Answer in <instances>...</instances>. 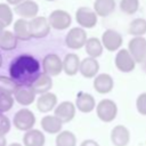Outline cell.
<instances>
[{"label": "cell", "instance_id": "6da1fadb", "mask_svg": "<svg viewBox=\"0 0 146 146\" xmlns=\"http://www.w3.org/2000/svg\"><path fill=\"white\" fill-rule=\"evenodd\" d=\"M40 74L39 62L27 54L19 55L10 65V78L18 87H31Z\"/></svg>", "mask_w": 146, "mask_h": 146}, {"label": "cell", "instance_id": "7a4b0ae2", "mask_svg": "<svg viewBox=\"0 0 146 146\" xmlns=\"http://www.w3.org/2000/svg\"><path fill=\"white\" fill-rule=\"evenodd\" d=\"M97 116L103 122H111L116 117L117 114V106L111 99H103L98 103L96 107Z\"/></svg>", "mask_w": 146, "mask_h": 146}, {"label": "cell", "instance_id": "3957f363", "mask_svg": "<svg viewBox=\"0 0 146 146\" xmlns=\"http://www.w3.org/2000/svg\"><path fill=\"white\" fill-rule=\"evenodd\" d=\"M35 123V116L32 111L27 108L19 110L14 115V125L22 131H29Z\"/></svg>", "mask_w": 146, "mask_h": 146}, {"label": "cell", "instance_id": "277c9868", "mask_svg": "<svg viewBox=\"0 0 146 146\" xmlns=\"http://www.w3.org/2000/svg\"><path fill=\"white\" fill-rule=\"evenodd\" d=\"M128 50L136 63H143L146 58V39L135 36L129 41Z\"/></svg>", "mask_w": 146, "mask_h": 146}, {"label": "cell", "instance_id": "5b68a950", "mask_svg": "<svg viewBox=\"0 0 146 146\" xmlns=\"http://www.w3.org/2000/svg\"><path fill=\"white\" fill-rule=\"evenodd\" d=\"M87 33L82 27H73L65 38V43L71 49H80L87 42Z\"/></svg>", "mask_w": 146, "mask_h": 146}, {"label": "cell", "instance_id": "8992f818", "mask_svg": "<svg viewBox=\"0 0 146 146\" xmlns=\"http://www.w3.org/2000/svg\"><path fill=\"white\" fill-rule=\"evenodd\" d=\"M43 73L49 76L58 75L63 70V62L57 54H48L42 60Z\"/></svg>", "mask_w": 146, "mask_h": 146}, {"label": "cell", "instance_id": "52a82bcc", "mask_svg": "<svg viewBox=\"0 0 146 146\" xmlns=\"http://www.w3.org/2000/svg\"><path fill=\"white\" fill-rule=\"evenodd\" d=\"M75 19L80 26L91 29L97 24V14L88 7H80L75 13Z\"/></svg>", "mask_w": 146, "mask_h": 146}, {"label": "cell", "instance_id": "ba28073f", "mask_svg": "<svg viewBox=\"0 0 146 146\" xmlns=\"http://www.w3.org/2000/svg\"><path fill=\"white\" fill-rule=\"evenodd\" d=\"M48 22H49L50 26L56 30H65L71 25L72 19H71L70 14L66 13L65 10L56 9L50 13Z\"/></svg>", "mask_w": 146, "mask_h": 146}, {"label": "cell", "instance_id": "9c48e42d", "mask_svg": "<svg viewBox=\"0 0 146 146\" xmlns=\"http://www.w3.org/2000/svg\"><path fill=\"white\" fill-rule=\"evenodd\" d=\"M50 30V24L46 17H34L30 21V32L32 38H44Z\"/></svg>", "mask_w": 146, "mask_h": 146}, {"label": "cell", "instance_id": "30bf717a", "mask_svg": "<svg viewBox=\"0 0 146 146\" xmlns=\"http://www.w3.org/2000/svg\"><path fill=\"white\" fill-rule=\"evenodd\" d=\"M115 65H116L117 70H120L121 72L128 73L135 68L136 62L132 58V56L130 55L129 50L121 49V50H119V52L115 56Z\"/></svg>", "mask_w": 146, "mask_h": 146}, {"label": "cell", "instance_id": "8fae6325", "mask_svg": "<svg viewBox=\"0 0 146 146\" xmlns=\"http://www.w3.org/2000/svg\"><path fill=\"white\" fill-rule=\"evenodd\" d=\"M102 43L107 50L114 51V50H117L121 47L122 36H121V34L119 32L108 29L102 35Z\"/></svg>", "mask_w": 146, "mask_h": 146}, {"label": "cell", "instance_id": "7c38bea8", "mask_svg": "<svg viewBox=\"0 0 146 146\" xmlns=\"http://www.w3.org/2000/svg\"><path fill=\"white\" fill-rule=\"evenodd\" d=\"M75 115V105L71 102H62L55 108V116H57L63 123L70 122Z\"/></svg>", "mask_w": 146, "mask_h": 146}, {"label": "cell", "instance_id": "4fadbf2b", "mask_svg": "<svg viewBox=\"0 0 146 146\" xmlns=\"http://www.w3.org/2000/svg\"><path fill=\"white\" fill-rule=\"evenodd\" d=\"M39 11V6L32 0H25L15 7V13L23 18H34Z\"/></svg>", "mask_w": 146, "mask_h": 146}, {"label": "cell", "instance_id": "5bb4252c", "mask_svg": "<svg viewBox=\"0 0 146 146\" xmlns=\"http://www.w3.org/2000/svg\"><path fill=\"white\" fill-rule=\"evenodd\" d=\"M111 140L115 146H127L130 140V132L124 125H116L112 129Z\"/></svg>", "mask_w": 146, "mask_h": 146}, {"label": "cell", "instance_id": "9a60e30c", "mask_svg": "<svg viewBox=\"0 0 146 146\" xmlns=\"http://www.w3.org/2000/svg\"><path fill=\"white\" fill-rule=\"evenodd\" d=\"M114 87V81L110 74H98L94 80V88L99 94H108Z\"/></svg>", "mask_w": 146, "mask_h": 146}, {"label": "cell", "instance_id": "2e32d148", "mask_svg": "<svg viewBox=\"0 0 146 146\" xmlns=\"http://www.w3.org/2000/svg\"><path fill=\"white\" fill-rule=\"evenodd\" d=\"M75 106H76L78 110H79L80 112H82V113H90V112L95 108V106H96L95 98H94L90 94L80 91V92L76 95Z\"/></svg>", "mask_w": 146, "mask_h": 146}, {"label": "cell", "instance_id": "e0dca14e", "mask_svg": "<svg viewBox=\"0 0 146 146\" xmlns=\"http://www.w3.org/2000/svg\"><path fill=\"white\" fill-rule=\"evenodd\" d=\"M98 70H99V64L96 60V58L88 57V58H84L80 63V70L79 71L87 79L96 76V74L98 73Z\"/></svg>", "mask_w": 146, "mask_h": 146}, {"label": "cell", "instance_id": "ac0fdd59", "mask_svg": "<svg viewBox=\"0 0 146 146\" xmlns=\"http://www.w3.org/2000/svg\"><path fill=\"white\" fill-rule=\"evenodd\" d=\"M52 87V80H51V76L44 74V73H41L36 80L31 84V89L35 92V94H46L48 92Z\"/></svg>", "mask_w": 146, "mask_h": 146}, {"label": "cell", "instance_id": "d6986e66", "mask_svg": "<svg viewBox=\"0 0 146 146\" xmlns=\"http://www.w3.org/2000/svg\"><path fill=\"white\" fill-rule=\"evenodd\" d=\"M57 104V97L55 94L52 92H46L43 95H41L38 98L36 102V107L40 112L42 113H47L49 111H51Z\"/></svg>", "mask_w": 146, "mask_h": 146}, {"label": "cell", "instance_id": "ffe728a7", "mask_svg": "<svg viewBox=\"0 0 146 146\" xmlns=\"http://www.w3.org/2000/svg\"><path fill=\"white\" fill-rule=\"evenodd\" d=\"M63 122L55 115H46L41 119V127L48 133H59Z\"/></svg>", "mask_w": 146, "mask_h": 146}, {"label": "cell", "instance_id": "44dd1931", "mask_svg": "<svg viewBox=\"0 0 146 146\" xmlns=\"http://www.w3.org/2000/svg\"><path fill=\"white\" fill-rule=\"evenodd\" d=\"M44 140V135L38 129H31L26 131L23 137L24 146H43Z\"/></svg>", "mask_w": 146, "mask_h": 146}, {"label": "cell", "instance_id": "7402d4cb", "mask_svg": "<svg viewBox=\"0 0 146 146\" xmlns=\"http://www.w3.org/2000/svg\"><path fill=\"white\" fill-rule=\"evenodd\" d=\"M14 34L19 40H23V41L30 40L32 38L30 32V22L24 18L17 19L14 23Z\"/></svg>", "mask_w": 146, "mask_h": 146}, {"label": "cell", "instance_id": "603a6c76", "mask_svg": "<svg viewBox=\"0 0 146 146\" xmlns=\"http://www.w3.org/2000/svg\"><path fill=\"white\" fill-rule=\"evenodd\" d=\"M14 95L17 103L24 106L31 105L35 99V92L31 89V87H18Z\"/></svg>", "mask_w": 146, "mask_h": 146}, {"label": "cell", "instance_id": "cb8c5ba5", "mask_svg": "<svg viewBox=\"0 0 146 146\" xmlns=\"http://www.w3.org/2000/svg\"><path fill=\"white\" fill-rule=\"evenodd\" d=\"M63 70L67 75H75L80 70V59L75 54H67L63 60Z\"/></svg>", "mask_w": 146, "mask_h": 146}, {"label": "cell", "instance_id": "d4e9b609", "mask_svg": "<svg viewBox=\"0 0 146 146\" xmlns=\"http://www.w3.org/2000/svg\"><path fill=\"white\" fill-rule=\"evenodd\" d=\"M115 9L114 0H96L94 2V11L102 17H106Z\"/></svg>", "mask_w": 146, "mask_h": 146}, {"label": "cell", "instance_id": "484cf974", "mask_svg": "<svg viewBox=\"0 0 146 146\" xmlns=\"http://www.w3.org/2000/svg\"><path fill=\"white\" fill-rule=\"evenodd\" d=\"M87 54L91 58L99 57L103 52V43L97 39V38H89L84 44Z\"/></svg>", "mask_w": 146, "mask_h": 146}, {"label": "cell", "instance_id": "4316f807", "mask_svg": "<svg viewBox=\"0 0 146 146\" xmlns=\"http://www.w3.org/2000/svg\"><path fill=\"white\" fill-rule=\"evenodd\" d=\"M17 46V38L10 31H3L0 34V48L2 50H13Z\"/></svg>", "mask_w": 146, "mask_h": 146}, {"label": "cell", "instance_id": "83f0119b", "mask_svg": "<svg viewBox=\"0 0 146 146\" xmlns=\"http://www.w3.org/2000/svg\"><path fill=\"white\" fill-rule=\"evenodd\" d=\"M76 138L75 135L68 130L62 131L56 137V146H75Z\"/></svg>", "mask_w": 146, "mask_h": 146}, {"label": "cell", "instance_id": "f1b7e54d", "mask_svg": "<svg viewBox=\"0 0 146 146\" xmlns=\"http://www.w3.org/2000/svg\"><path fill=\"white\" fill-rule=\"evenodd\" d=\"M17 88H18V86L11 78L0 75V94L13 95L16 92Z\"/></svg>", "mask_w": 146, "mask_h": 146}, {"label": "cell", "instance_id": "f546056e", "mask_svg": "<svg viewBox=\"0 0 146 146\" xmlns=\"http://www.w3.org/2000/svg\"><path fill=\"white\" fill-rule=\"evenodd\" d=\"M129 33L135 36H141L146 33V19L136 18L129 24Z\"/></svg>", "mask_w": 146, "mask_h": 146}, {"label": "cell", "instance_id": "4dcf8cb0", "mask_svg": "<svg viewBox=\"0 0 146 146\" xmlns=\"http://www.w3.org/2000/svg\"><path fill=\"white\" fill-rule=\"evenodd\" d=\"M13 22V11L6 3H0V25L8 26Z\"/></svg>", "mask_w": 146, "mask_h": 146}, {"label": "cell", "instance_id": "1f68e13d", "mask_svg": "<svg viewBox=\"0 0 146 146\" xmlns=\"http://www.w3.org/2000/svg\"><path fill=\"white\" fill-rule=\"evenodd\" d=\"M139 7V0H121L120 2V9L128 14V15H132L138 10Z\"/></svg>", "mask_w": 146, "mask_h": 146}, {"label": "cell", "instance_id": "d6a6232c", "mask_svg": "<svg viewBox=\"0 0 146 146\" xmlns=\"http://www.w3.org/2000/svg\"><path fill=\"white\" fill-rule=\"evenodd\" d=\"M14 105V98L11 95L0 94V113L8 112Z\"/></svg>", "mask_w": 146, "mask_h": 146}, {"label": "cell", "instance_id": "836d02e7", "mask_svg": "<svg viewBox=\"0 0 146 146\" xmlns=\"http://www.w3.org/2000/svg\"><path fill=\"white\" fill-rule=\"evenodd\" d=\"M136 107L141 115H146V92H143L137 97Z\"/></svg>", "mask_w": 146, "mask_h": 146}, {"label": "cell", "instance_id": "e575fe53", "mask_svg": "<svg viewBox=\"0 0 146 146\" xmlns=\"http://www.w3.org/2000/svg\"><path fill=\"white\" fill-rule=\"evenodd\" d=\"M10 130V121L9 119L3 115V114H0V135L5 136L6 133H8Z\"/></svg>", "mask_w": 146, "mask_h": 146}, {"label": "cell", "instance_id": "d590c367", "mask_svg": "<svg viewBox=\"0 0 146 146\" xmlns=\"http://www.w3.org/2000/svg\"><path fill=\"white\" fill-rule=\"evenodd\" d=\"M80 146H99V145H98V143H96L92 139H87V140H83Z\"/></svg>", "mask_w": 146, "mask_h": 146}, {"label": "cell", "instance_id": "8d00e7d4", "mask_svg": "<svg viewBox=\"0 0 146 146\" xmlns=\"http://www.w3.org/2000/svg\"><path fill=\"white\" fill-rule=\"evenodd\" d=\"M23 1H25V0H7V2L8 3H10V5H19V3H22Z\"/></svg>", "mask_w": 146, "mask_h": 146}, {"label": "cell", "instance_id": "74e56055", "mask_svg": "<svg viewBox=\"0 0 146 146\" xmlns=\"http://www.w3.org/2000/svg\"><path fill=\"white\" fill-rule=\"evenodd\" d=\"M7 145V140L5 138V136L0 135V146H6Z\"/></svg>", "mask_w": 146, "mask_h": 146}, {"label": "cell", "instance_id": "f35d334b", "mask_svg": "<svg viewBox=\"0 0 146 146\" xmlns=\"http://www.w3.org/2000/svg\"><path fill=\"white\" fill-rule=\"evenodd\" d=\"M141 67H143V70H144V72L146 73V58H145V60L141 63Z\"/></svg>", "mask_w": 146, "mask_h": 146}, {"label": "cell", "instance_id": "ab89813d", "mask_svg": "<svg viewBox=\"0 0 146 146\" xmlns=\"http://www.w3.org/2000/svg\"><path fill=\"white\" fill-rule=\"evenodd\" d=\"M9 146H23V145H21V144H18V143H13V144H10Z\"/></svg>", "mask_w": 146, "mask_h": 146}, {"label": "cell", "instance_id": "60d3db41", "mask_svg": "<svg viewBox=\"0 0 146 146\" xmlns=\"http://www.w3.org/2000/svg\"><path fill=\"white\" fill-rule=\"evenodd\" d=\"M2 32H3V26H1V25H0V34H1Z\"/></svg>", "mask_w": 146, "mask_h": 146}, {"label": "cell", "instance_id": "b9f144b4", "mask_svg": "<svg viewBox=\"0 0 146 146\" xmlns=\"http://www.w3.org/2000/svg\"><path fill=\"white\" fill-rule=\"evenodd\" d=\"M1 64H2V56H1V54H0V66H1Z\"/></svg>", "mask_w": 146, "mask_h": 146}, {"label": "cell", "instance_id": "7bdbcfd3", "mask_svg": "<svg viewBox=\"0 0 146 146\" xmlns=\"http://www.w3.org/2000/svg\"><path fill=\"white\" fill-rule=\"evenodd\" d=\"M47 1H55V0H47Z\"/></svg>", "mask_w": 146, "mask_h": 146}]
</instances>
